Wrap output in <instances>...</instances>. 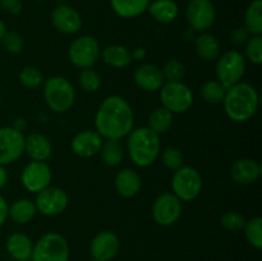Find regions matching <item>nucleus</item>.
Masks as SVG:
<instances>
[{
    "mask_svg": "<svg viewBox=\"0 0 262 261\" xmlns=\"http://www.w3.org/2000/svg\"><path fill=\"white\" fill-rule=\"evenodd\" d=\"M165 82H181L186 76V67L178 59H170L161 68Z\"/></svg>",
    "mask_w": 262,
    "mask_h": 261,
    "instance_id": "e433bc0d",
    "label": "nucleus"
},
{
    "mask_svg": "<svg viewBox=\"0 0 262 261\" xmlns=\"http://www.w3.org/2000/svg\"><path fill=\"white\" fill-rule=\"evenodd\" d=\"M8 183V171L4 165H0V191L7 186Z\"/></svg>",
    "mask_w": 262,
    "mask_h": 261,
    "instance_id": "c03bdc74",
    "label": "nucleus"
},
{
    "mask_svg": "<svg viewBox=\"0 0 262 261\" xmlns=\"http://www.w3.org/2000/svg\"><path fill=\"white\" fill-rule=\"evenodd\" d=\"M130 56H132V60H143L147 56V50L145 48H136L135 50L130 51Z\"/></svg>",
    "mask_w": 262,
    "mask_h": 261,
    "instance_id": "37998d69",
    "label": "nucleus"
},
{
    "mask_svg": "<svg viewBox=\"0 0 262 261\" xmlns=\"http://www.w3.org/2000/svg\"><path fill=\"white\" fill-rule=\"evenodd\" d=\"M223 106L227 117L235 123L248 122L257 113L260 95L255 86L247 82H238L227 89Z\"/></svg>",
    "mask_w": 262,
    "mask_h": 261,
    "instance_id": "f03ea898",
    "label": "nucleus"
},
{
    "mask_svg": "<svg viewBox=\"0 0 262 261\" xmlns=\"http://www.w3.org/2000/svg\"><path fill=\"white\" fill-rule=\"evenodd\" d=\"M36 205L30 199L15 200L8 207V219L17 224H27L36 216Z\"/></svg>",
    "mask_w": 262,
    "mask_h": 261,
    "instance_id": "bb28decb",
    "label": "nucleus"
},
{
    "mask_svg": "<svg viewBox=\"0 0 262 261\" xmlns=\"http://www.w3.org/2000/svg\"><path fill=\"white\" fill-rule=\"evenodd\" d=\"M250 32L243 27H237L234 31H232L230 33V41H232L234 45H245L246 41L250 38Z\"/></svg>",
    "mask_w": 262,
    "mask_h": 261,
    "instance_id": "a19ab883",
    "label": "nucleus"
},
{
    "mask_svg": "<svg viewBox=\"0 0 262 261\" xmlns=\"http://www.w3.org/2000/svg\"><path fill=\"white\" fill-rule=\"evenodd\" d=\"M42 95L49 109L58 114L71 110L76 101L74 86L63 76H53L45 79L42 84Z\"/></svg>",
    "mask_w": 262,
    "mask_h": 261,
    "instance_id": "20e7f679",
    "label": "nucleus"
},
{
    "mask_svg": "<svg viewBox=\"0 0 262 261\" xmlns=\"http://www.w3.org/2000/svg\"><path fill=\"white\" fill-rule=\"evenodd\" d=\"M225 92H227V89L217 79H209L200 87V96L210 105L222 104Z\"/></svg>",
    "mask_w": 262,
    "mask_h": 261,
    "instance_id": "7c9ffc66",
    "label": "nucleus"
},
{
    "mask_svg": "<svg viewBox=\"0 0 262 261\" xmlns=\"http://www.w3.org/2000/svg\"><path fill=\"white\" fill-rule=\"evenodd\" d=\"M26 136L13 125L0 127V165H10L25 154Z\"/></svg>",
    "mask_w": 262,
    "mask_h": 261,
    "instance_id": "9b49d317",
    "label": "nucleus"
},
{
    "mask_svg": "<svg viewBox=\"0 0 262 261\" xmlns=\"http://www.w3.org/2000/svg\"><path fill=\"white\" fill-rule=\"evenodd\" d=\"M183 205L173 192H164L159 194L152 202L151 215L154 222L160 227H171L182 216Z\"/></svg>",
    "mask_w": 262,
    "mask_h": 261,
    "instance_id": "9d476101",
    "label": "nucleus"
},
{
    "mask_svg": "<svg viewBox=\"0 0 262 261\" xmlns=\"http://www.w3.org/2000/svg\"><path fill=\"white\" fill-rule=\"evenodd\" d=\"M147 12L156 22L168 25L178 18L179 7L174 0H154L148 5Z\"/></svg>",
    "mask_w": 262,
    "mask_h": 261,
    "instance_id": "a878e982",
    "label": "nucleus"
},
{
    "mask_svg": "<svg viewBox=\"0 0 262 261\" xmlns=\"http://www.w3.org/2000/svg\"><path fill=\"white\" fill-rule=\"evenodd\" d=\"M174 123V114L165 109L164 106L155 107L152 112L150 113L147 119V127L151 130L156 133V135H163L166 133L171 128Z\"/></svg>",
    "mask_w": 262,
    "mask_h": 261,
    "instance_id": "c85d7f7f",
    "label": "nucleus"
},
{
    "mask_svg": "<svg viewBox=\"0 0 262 261\" xmlns=\"http://www.w3.org/2000/svg\"><path fill=\"white\" fill-rule=\"evenodd\" d=\"M0 8L10 15H17L22 12V0H0Z\"/></svg>",
    "mask_w": 262,
    "mask_h": 261,
    "instance_id": "ea45409f",
    "label": "nucleus"
},
{
    "mask_svg": "<svg viewBox=\"0 0 262 261\" xmlns=\"http://www.w3.org/2000/svg\"><path fill=\"white\" fill-rule=\"evenodd\" d=\"M100 56H101L102 61L112 68L122 69L132 63L130 51L125 46L119 45V44H110V45L105 46L100 53Z\"/></svg>",
    "mask_w": 262,
    "mask_h": 261,
    "instance_id": "b1692460",
    "label": "nucleus"
},
{
    "mask_svg": "<svg viewBox=\"0 0 262 261\" xmlns=\"http://www.w3.org/2000/svg\"><path fill=\"white\" fill-rule=\"evenodd\" d=\"M220 224L228 232H239L245 227L246 217L235 210H229L222 215Z\"/></svg>",
    "mask_w": 262,
    "mask_h": 261,
    "instance_id": "4c0bfd02",
    "label": "nucleus"
},
{
    "mask_svg": "<svg viewBox=\"0 0 262 261\" xmlns=\"http://www.w3.org/2000/svg\"><path fill=\"white\" fill-rule=\"evenodd\" d=\"M245 28L250 35L262 33V0H252L245 13Z\"/></svg>",
    "mask_w": 262,
    "mask_h": 261,
    "instance_id": "c756f323",
    "label": "nucleus"
},
{
    "mask_svg": "<svg viewBox=\"0 0 262 261\" xmlns=\"http://www.w3.org/2000/svg\"><path fill=\"white\" fill-rule=\"evenodd\" d=\"M99 41L90 35L79 36L72 41L68 49V59L72 66L78 69L94 68L100 58Z\"/></svg>",
    "mask_w": 262,
    "mask_h": 261,
    "instance_id": "1a4fd4ad",
    "label": "nucleus"
},
{
    "mask_svg": "<svg viewBox=\"0 0 262 261\" xmlns=\"http://www.w3.org/2000/svg\"><path fill=\"white\" fill-rule=\"evenodd\" d=\"M19 78L20 84L28 90L37 89L41 87L45 82V77H43L42 72L35 66H26L20 69L19 72Z\"/></svg>",
    "mask_w": 262,
    "mask_h": 261,
    "instance_id": "473e14b6",
    "label": "nucleus"
},
{
    "mask_svg": "<svg viewBox=\"0 0 262 261\" xmlns=\"http://www.w3.org/2000/svg\"><path fill=\"white\" fill-rule=\"evenodd\" d=\"M36 2H43V0H36Z\"/></svg>",
    "mask_w": 262,
    "mask_h": 261,
    "instance_id": "de8ad7c7",
    "label": "nucleus"
},
{
    "mask_svg": "<svg viewBox=\"0 0 262 261\" xmlns=\"http://www.w3.org/2000/svg\"><path fill=\"white\" fill-rule=\"evenodd\" d=\"M204 181L196 168L183 165L177 169L171 177V192L182 202H191L201 194Z\"/></svg>",
    "mask_w": 262,
    "mask_h": 261,
    "instance_id": "0eeeda50",
    "label": "nucleus"
},
{
    "mask_svg": "<svg viewBox=\"0 0 262 261\" xmlns=\"http://www.w3.org/2000/svg\"><path fill=\"white\" fill-rule=\"evenodd\" d=\"M53 171L46 161H33L26 164L20 173V183L30 193H38L51 186Z\"/></svg>",
    "mask_w": 262,
    "mask_h": 261,
    "instance_id": "4468645a",
    "label": "nucleus"
},
{
    "mask_svg": "<svg viewBox=\"0 0 262 261\" xmlns=\"http://www.w3.org/2000/svg\"><path fill=\"white\" fill-rule=\"evenodd\" d=\"M94 124L104 140H123L135 128V113L124 97L110 95L97 107Z\"/></svg>",
    "mask_w": 262,
    "mask_h": 261,
    "instance_id": "f257e3e1",
    "label": "nucleus"
},
{
    "mask_svg": "<svg viewBox=\"0 0 262 261\" xmlns=\"http://www.w3.org/2000/svg\"><path fill=\"white\" fill-rule=\"evenodd\" d=\"M25 153L33 161H48L53 154V145L45 135L33 132L26 136Z\"/></svg>",
    "mask_w": 262,
    "mask_h": 261,
    "instance_id": "4be33fe9",
    "label": "nucleus"
},
{
    "mask_svg": "<svg viewBox=\"0 0 262 261\" xmlns=\"http://www.w3.org/2000/svg\"><path fill=\"white\" fill-rule=\"evenodd\" d=\"M161 163L166 169L176 171L184 165V155L182 150L176 146H169L161 153Z\"/></svg>",
    "mask_w": 262,
    "mask_h": 261,
    "instance_id": "c9c22d12",
    "label": "nucleus"
},
{
    "mask_svg": "<svg viewBox=\"0 0 262 261\" xmlns=\"http://www.w3.org/2000/svg\"><path fill=\"white\" fill-rule=\"evenodd\" d=\"M0 44H3V48L5 49V51L12 54V55L19 54L23 50V46H25L23 37L15 31H7Z\"/></svg>",
    "mask_w": 262,
    "mask_h": 261,
    "instance_id": "58836bf2",
    "label": "nucleus"
},
{
    "mask_svg": "<svg viewBox=\"0 0 262 261\" xmlns=\"http://www.w3.org/2000/svg\"><path fill=\"white\" fill-rule=\"evenodd\" d=\"M120 241L113 230H102L92 238L90 253L94 260L112 261L119 255Z\"/></svg>",
    "mask_w": 262,
    "mask_h": 261,
    "instance_id": "2eb2a0df",
    "label": "nucleus"
},
{
    "mask_svg": "<svg viewBox=\"0 0 262 261\" xmlns=\"http://www.w3.org/2000/svg\"><path fill=\"white\" fill-rule=\"evenodd\" d=\"M51 25L63 35H76L82 28L81 14L67 4H59L51 10Z\"/></svg>",
    "mask_w": 262,
    "mask_h": 261,
    "instance_id": "dca6fc26",
    "label": "nucleus"
},
{
    "mask_svg": "<svg viewBox=\"0 0 262 261\" xmlns=\"http://www.w3.org/2000/svg\"><path fill=\"white\" fill-rule=\"evenodd\" d=\"M186 19L194 32H207L216 19V9L211 0H189Z\"/></svg>",
    "mask_w": 262,
    "mask_h": 261,
    "instance_id": "ddd939ff",
    "label": "nucleus"
},
{
    "mask_svg": "<svg viewBox=\"0 0 262 261\" xmlns=\"http://www.w3.org/2000/svg\"><path fill=\"white\" fill-rule=\"evenodd\" d=\"M99 154L105 165L115 168V166H119L124 160L125 148L120 140H104Z\"/></svg>",
    "mask_w": 262,
    "mask_h": 261,
    "instance_id": "cd10ccee",
    "label": "nucleus"
},
{
    "mask_svg": "<svg viewBox=\"0 0 262 261\" xmlns=\"http://www.w3.org/2000/svg\"><path fill=\"white\" fill-rule=\"evenodd\" d=\"M5 32H7V26H5L4 20L0 18V42H2L3 37H4V35H5Z\"/></svg>",
    "mask_w": 262,
    "mask_h": 261,
    "instance_id": "a18cd8bd",
    "label": "nucleus"
},
{
    "mask_svg": "<svg viewBox=\"0 0 262 261\" xmlns=\"http://www.w3.org/2000/svg\"><path fill=\"white\" fill-rule=\"evenodd\" d=\"M0 105H2V94H0Z\"/></svg>",
    "mask_w": 262,
    "mask_h": 261,
    "instance_id": "49530a36",
    "label": "nucleus"
},
{
    "mask_svg": "<svg viewBox=\"0 0 262 261\" xmlns=\"http://www.w3.org/2000/svg\"><path fill=\"white\" fill-rule=\"evenodd\" d=\"M161 106L173 114H183L194 102L193 92L184 82H165L160 90Z\"/></svg>",
    "mask_w": 262,
    "mask_h": 261,
    "instance_id": "6e6552de",
    "label": "nucleus"
},
{
    "mask_svg": "<svg viewBox=\"0 0 262 261\" xmlns=\"http://www.w3.org/2000/svg\"><path fill=\"white\" fill-rule=\"evenodd\" d=\"M5 250L14 261H31L33 242L26 233L14 232L8 235Z\"/></svg>",
    "mask_w": 262,
    "mask_h": 261,
    "instance_id": "412c9836",
    "label": "nucleus"
},
{
    "mask_svg": "<svg viewBox=\"0 0 262 261\" xmlns=\"http://www.w3.org/2000/svg\"><path fill=\"white\" fill-rule=\"evenodd\" d=\"M194 51L204 61H216L222 54L220 44L212 33L201 32L194 38Z\"/></svg>",
    "mask_w": 262,
    "mask_h": 261,
    "instance_id": "5701e85b",
    "label": "nucleus"
},
{
    "mask_svg": "<svg viewBox=\"0 0 262 261\" xmlns=\"http://www.w3.org/2000/svg\"><path fill=\"white\" fill-rule=\"evenodd\" d=\"M246 69H247V60L243 54L238 50H229L225 51L224 54H220L219 58L216 59L215 74L217 81L225 89H229L238 82H242Z\"/></svg>",
    "mask_w": 262,
    "mask_h": 261,
    "instance_id": "423d86ee",
    "label": "nucleus"
},
{
    "mask_svg": "<svg viewBox=\"0 0 262 261\" xmlns=\"http://www.w3.org/2000/svg\"><path fill=\"white\" fill-rule=\"evenodd\" d=\"M133 81L138 89L146 92H156L165 83L161 68L152 63H143L136 68Z\"/></svg>",
    "mask_w": 262,
    "mask_h": 261,
    "instance_id": "a211bd4d",
    "label": "nucleus"
},
{
    "mask_svg": "<svg viewBox=\"0 0 262 261\" xmlns=\"http://www.w3.org/2000/svg\"><path fill=\"white\" fill-rule=\"evenodd\" d=\"M104 138L95 129H83L73 136L71 141V148L74 155L89 159L99 155Z\"/></svg>",
    "mask_w": 262,
    "mask_h": 261,
    "instance_id": "f3484780",
    "label": "nucleus"
},
{
    "mask_svg": "<svg viewBox=\"0 0 262 261\" xmlns=\"http://www.w3.org/2000/svg\"><path fill=\"white\" fill-rule=\"evenodd\" d=\"M78 83L84 92L92 94V92H96L97 90H100L102 79L99 72L95 71L94 68H86L81 69V72H79Z\"/></svg>",
    "mask_w": 262,
    "mask_h": 261,
    "instance_id": "72a5a7b5",
    "label": "nucleus"
},
{
    "mask_svg": "<svg viewBox=\"0 0 262 261\" xmlns=\"http://www.w3.org/2000/svg\"><path fill=\"white\" fill-rule=\"evenodd\" d=\"M8 207L9 204L7 202V200L4 199L3 194H0V228L5 224V222L8 220Z\"/></svg>",
    "mask_w": 262,
    "mask_h": 261,
    "instance_id": "79ce46f5",
    "label": "nucleus"
},
{
    "mask_svg": "<svg viewBox=\"0 0 262 261\" xmlns=\"http://www.w3.org/2000/svg\"><path fill=\"white\" fill-rule=\"evenodd\" d=\"M141 177L135 169H120L114 178V188L119 196L124 199H133L141 191Z\"/></svg>",
    "mask_w": 262,
    "mask_h": 261,
    "instance_id": "aec40b11",
    "label": "nucleus"
},
{
    "mask_svg": "<svg viewBox=\"0 0 262 261\" xmlns=\"http://www.w3.org/2000/svg\"><path fill=\"white\" fill-rule=\"evenodd\" d=\"M262 174L261 164L251 158H241L230 166V177L237 184L248 186L258 181Z\"/></svg>",
    "mask_w": 262,
    "mask_h": 261,
    "instance_id": "6ab92c4d",
    "label": "nucleus"
},
{
    "mask_svg": "<svg viewBox=\"0 0 262 261\" xmlns=\"http://www.w3.org/2000/svg\"><path fill=\"white\" fill-rule=\"evenodd\" d=\"M69 243L60 233L48 232L33 243L31 261H69Z\"/></svg>",
    "mask_w": 262,
    "mask_h": 261,
    "instance_id": "39448f33",
    "label": "nucleus"
},
{
    "mask_svg": "<svg viewBox=\"0 0 262 261\" xmlns=\"http://www.w3.org/2000/svg\"><path fill=\"white\" fill-rule=\"evenodd\" d=\"M245 59L255 66L262 63V36L251 35L245 44Z\"/></svg>",
    "mask_w": 262,
    "mask_h": 261,
    "instance_id": "f704fd0d",
    "label": "nucleus"
},
{
    "mask_svg": "<svg viewBox=\"0 0 262 261\" xmlns=\"http://www.w3.org/2000/svg\"><path fill=\"white\" fill-rule=\"evenodd\" d=\"M151 0H110L115 14L123 19H132L147 12Z\"/></svg>",
    "mask_w": 262,
    "mask_h": 261,
    "instance_id": "393cba45",
    "label": "nucleus"
},
{
    "mask_svg": "<svg viewBox=\"0 0 262 261\" xmlns=\"http://www.w3.org/2000/svg\"><path fill=\"white\" fill-rule=\"evenodd\" d=\"M35 205L37 212L43 216H58L63 214L69 205L68 193L60 187L49 186L36 193Z\"/></svg>",
    "mask_w": 262,
    "mask_h": 261,
    "instance_id": "f8f14e48",
    "label": "nucleus"
},
{
    "mask_svg": "<svg viewBox=\"0 0 262 261\" xmlns=\"http://www.w3.org/2000/svg\"><path fill=\"white\" fill-rule=\"evenodd\" d=\"M90 261H97V260H94V258H91V260H90Z\"/></svg>",
    "mask_w": 262,
    "mask_h": 261,
    "instance_id": "09e8293b",
    "label": "nucleus"
},
{
    "mask_svg": "<svg viewBox=\"0 0 262 261\" xmlns=\"http://www.w3.org/2000/svg\"><path fill=\"white\" fill-rule=\"evenodd\" d=\"M245 237L247 242L256 250L262 248V219L260 216L251 217L250 220H246V224L243 227Z\"/></svg>",
    "mask_w": 262,
    "mask_h": 261,
    "instance_id": "2f4dec72",
    "label": "nucleus"
},
{
    "mask_svg": "<svg viewBox=\"0 0 262 261\" xmlns=\"http://www.w3.org/2000/svg\"><path fill=\"white\" fill-rule=\"evenodd\" d=\"M125 138L128 156L135 165L147 168L160 156V136L148 127L133 128Z\"/></svg>",
    "mask_w": 262,
    "mask_h": 261,
    "instance_id": "7ed1b4c3",
    "label": "nucleus"
}]
</instances>
